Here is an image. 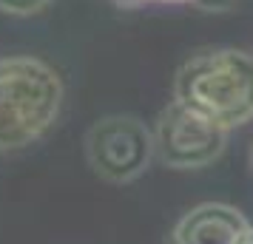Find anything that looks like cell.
<instances>
[{
    "mask_svg": "<svg viewBox=\"0 0 253 244\" xmlns=\"http://www.w3.org/2000/svg\"><path fill=\"white\" fill-rule=\"evenodd\" d=\"M173 103L233 131L253 119V54L242 48H202L173 77Z\"/></svg>",
    "mask_w": 253,
    "mask_h": 244,
    "instance_id": "cell-1",
    "label": "cell"
},
{
    "mask_svg": "<svg viewBox=\"0 0 253 244\" xmlns=\"http://www.w3.org/2000/svg\"><path fill=\"white\" fill-rule=\"evenodd\" d=\"M66 88L46 60L32 54L0 57V153L26 151L54 128Z\"/></svg>",
    "mask_w": 253,
    "mask_h": 244,
    "instance_id": "cell-2",
    "label": "cell"
},
{
    "mask_svg": "<svg viewBox=\"0 0 253 244\" xmlns=\"http://www.w3.org/2000/svg\"><path fill=\"white\" fill-rule=\"evenodd\" d=\"M85 159L100 179L128 185L145 174L154 159V131L131 114L103 116L85 134Z\"/></svg>",
    "mask_w": 253,
    "mask_h": 244,
    "instance_id": "cell-3",
    "label": "cell"
},
{
    "mask_svg": "<svg viewBox=\"0 0 253 244\" xmlns=\"http://www.w3.org/2000/svg\"><path fill=\"white\" fill-rule=\"evenodd\" d=\"M151 131L154 156L173 171H199L213 165L228 148L230 134L179 103L168 105Z\"/></svg>",
    "mask_w": 253,
    "mask_h": 244,
    "instance_id": "cell-4",
    "label": "cell"
},
{
    "mask_svg": "<svg viewBox=\"0 0 253 244\" xmlns=\"http://www.w3.org/2000/svg\"><path fill=\"white\" fill-rule=\"evenodd\" d=\"M253 224L225 202H202L176 221L171 244H245Z\"/></svg>",
    "mask_w": 253,
    "mask_h": 244,
    "instance_id": "cell-5",
    "label": "cell"
},
{
    "mask_svg": "<svg viewBox=\"0 0 253 244\" xmlns=\"http://www.w3.org/2000/svg\"><path fill=\"white\" fill-rule=\"evenodd\" d=\"M51 0H0V12L14 14V17H29V14L43 12Z\"/></svg>",
    "mask_w": 253,
    "mask_h": 244,
    "instance_id": "cell-6",
    "label": "cell"
},
{
    "mask_svg": "<svg viewBox=\"0 0 253 244\" xmlns=\"http://www.w3.org/2000/svg\"><path fill=\"white\" fill-rule=\"evenodd\" d=\"M120 9H139L145 3H194V0H111Z\"/></svg>",
    "mask_w": 253,
    "mask_h": 244,
    "instance_id": "cell-7",
    "label": "cell"
},
{
    "mask_svg": "<svg viewBox=\"0 0 253 244\" xmlns=\"http://www.w3.org/2000/svg\"><path fill=\"white\" fill-rule=\"evenodd\" d=\"M233 0H194V6L199 9H208V12H213V9H228Z\"/></svg>",
    "mask_w": 253,
    "mask_h": 244,
    "instance_id": "cell-8",
    "label": "cell"
},
{
    "mask_svg": "<svg viewBox=\"0 0 253 244\" xmlns=\"http://www.w3.org/2000/svg\"><path fill=\"white\" fill-rule=\"evenodd\" d=\"M245 244H253V230L248 233V239H245Z\"/></svg>",
    "mask_w": 253,
    "mask_h": 244,
    "instance_id": "cell-9",
    "label": "cell"
},
{
    "mask_svg": "<svg viewBox=\"0 0 253 244\" xmlns=\"http://www.w3.org/2000/svg\"><path fill=\"white\" fill-rule=\"evenodd\" d=\"M251 168H253V151H251Z\"/></svg>",
    "mask_w": 253,
    "mask_h": 244,
    "instance_id": "cell-10",
    "label": "cell"
}]
</instances>
